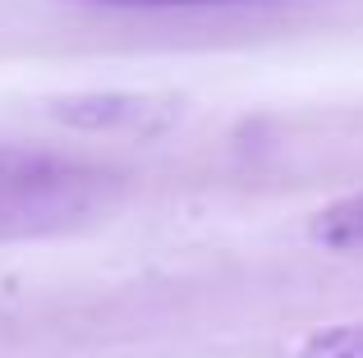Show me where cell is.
<instances>
[{
    "instance_id": "6da1fadb",
    "label": "cell",
    "mask_w": 363,
    "mask_h": 358,
    "mask_svg": "<svg viewBox=\"0 0 363 358\" xmlns=\"http://www.w3.org/2000/svg\"><path fill=\"white\" fill-rule=\"evenodd\" d=\"M116 175L42 147H0V243L79 230L116 197Z\"/></svg>"
},
{
    "instance_id": "7a4b0ae2",
    "label": "cell",
    "mask_w": 363,
    "mask_h": 358,
    "mask_svg": "<svg viewBox=\"0 0 363 358\" xmlns=\"http://www.w3.org/2000/svg\"><path fill=\"white\" fill-rule=\"evenodd\" d=\"M308 234L318 243H327V248H363V193L322 207V212L313 216Z\"/></svg>"
},
{
    "instance_id": "3957f363",
    "label": "cell",
    "mask_w": 363,
    "mask_h": 358,
    "mask_svg": "<svg viewBox=\"0 0 363 358\" xmlns=\"http://www.w3.org/2000/svg\"><path fill=\"white\" fill-rule=\"evenodd\" d=\"M299 358H363V322H340V326H322V331L303 335Z\"/></svg>"
},
{
    "instance_id": "277c9868",
    "label": "cell",
    "mask_w": 363,
    "mask_h": 358,
    "mask_svg": "<svg viewBox=\"0 0 363 358\" xmlns=\"http://www.w3.org/2000/svg\"><path fill=\"white\" fill-rule=\"evenodd\" d=\"M101 9H203V5H267V0H79Z\"/></svg>"
}]
</instances>
